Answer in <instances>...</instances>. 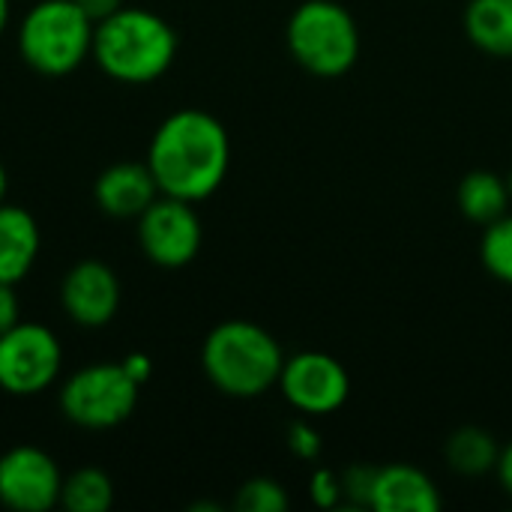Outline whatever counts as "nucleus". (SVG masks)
Wrapping results in <instances>:
<instances>
[{"mask_svg": "<svg viewBox=\"0 0 512 512\" xmlns=\"http://www.w3.org/2000/svg\"><path fill=\"white\" fill-rule=\"evenodd\" d=\"M144 162L162 195L198 204L225 183L231 138L213 114L180 108L156 126Z\"/></svg>", "mask_w": 512, "mask_h": 512, "instance_id": "f257e3e1", "label": "nucleus"}, {"mask_svg": "<svg viewBox=\"0 0 512 512\" xmlns=\"http://www.w3.org/2000/svg\"><path fill=\"white\" fill-rule=\"evenodd\" d=\"M174 27L141 6H120L93 30V60L117 84H153L177 60Z\"/></svg>", "mask_w": 512, "mask_h": 512, "instance_id": "f03ea898", "label": "nucleus"}, {"mask_svg": "<svg viewBox=\"0 0 512 512\" xmlns=\"http://www.w3.org/2000/svg\"><path fill=\"white\" fill-rule=\"evenodd\" d=\"M285 354L273 333L255 321H222L201 345L207 381L231 399H258L279 384Z\"/></svg>", "mask_w": 512, "mask_h": 512, "instance_id": "7ed1b4c3", "label": "nucleus"}, {"mask_svg": "<svg viewBox=\"0 0 512 512\" xmlns=\"http://www.w3.org/2000/svg\"><path fill=\"white\" fill-rule=\"evenodd\" d=\"M93 30L75 0H36L18 27L21 60L48 78L72 75L93 54Z\"/></svg>", "mask_w": 512, "mask_h": 512, "instance_id": "20e7f679", "label": "nucleus"}, {"mask_svg": "<svg viewBox=\"0 0 512 512\" xmlns=\"http://www.w3.org/2000/svg\"><path fill=\"white\" fill-rule=\"evenodd\" d=\"M285 42L291 57L318 78H339L360 57L357 21L336 0L300 3L288 18Z\"/></svg>", "mask_w": 512, "mask_h": 512, "instance_id": "39448f33", "label": "nucleus"}, {"mask_svg": "<svg viewBox=\"0 0 512 512\" xmlns=\"http://www.w3.org/2000/svg\"><path fill=\"white\" fill-rule=\"evenodd\" d=\"M141 399V384H135L123 363H90L72 372L60 393V414L87 432H108L123 426Z\"/></svg>", "mask_w": 512, "mask_h": 512, "instance_id": "423d86ee", "label": "nucleus"}, {"mask_svg": "<svg viewBox=\"0 0 512 512\" xmlns=\"http://www.w3.org/2000/svg\"><path fill=\"white\" fill-rule=\"evenodd\" d=\"M63 369V345L57 333L36 321H18L0 333V390L30 399L54 387Z\"/></svg>", "mask_w": 512, "mask_h": 512, "instance_id": "0eeeda50", "label": "nucleus"}, {"mask_svg": "<svg viewBox=\"0 0 512 512\" xmlns=\"http://www.w3.org/2000/svg\"><path fill=\"white\" fill-rule=\"evenodd\" d=\"M135 222H138V246L150 264L177 270L198 258L204 231L192 201L159 195Z\"/></svg>", "mask_w": 512, "mask_h": 512, "instance_id": "6e6552de", "label": "nucleus"}, {"mask_svg": "<svg viewBox=\"0 0 512 512\" xmlns=\"http://www.w3.org/2000/svg\"><path fill=\"white\" fill-rule=\"evenodd\" d=\"M279 390L288 399L291 408L309 417L333 414L339 411L351 396V378L348 369L321 351H303L291 360H285L279 375Z\"/></svg>", "mask_w": 512, "mask_h": 512, "instance_id": "1a4fd4ad", "label": "nucleus"}, {"mask_svg": "<svg viewBox=\"0 0 512 512\" xmlns=\"http://www.w3.org/2000/svg\"><path fill=\"white\" fill-rule=\"evenodd\" d=\"M63 474L57 462L30 444L0 456V507L12 512H48L60 507Z\"/></svg>", "mask_w": 512, "mask_h": 512, "instance_id": "9d476101", "label": "nucleus"}, {"mask_svg": "<svg viewBox=\"0 0 512 512\" xmlns=\"http://www.w3.org/2000/svg\"><path fill=\"white\" fill-rule=\"evenodd\" d=\"M123 288L111 264L84 258L72 264L60 282V306L66 318L81 330H102L120 312Z\"/></svg>", "mask_w": 512, "mask_h": 512, "instance_id": "9b49d317", "label": "nucleus"}, {"mask_svg": "<svg viewBox=\"0 0 512 512\" xmlns=\"http://www.w3.org/2000/svg\"><path fill=\"white\" fill-rule=\"evenodd\" d=\"M159 195L147 162L108 165L93 183V201L111 219H138Z\"/></svg>", "mask_w": 512, "mask_h": 512, "instance_id": "f8f14e48", "label": "nucleus"}, {"mask_svg": "<svg viewBox=\"0 0 512 512\" xmlns=\"http://www.w3.org/2000/svg\"><path fill=\"white\" fill-rule=\"evenodd\" d=\"M42 234L33 219L18 204H0V282L3 285H18L27 279L39 258Z\"/></svg>", "mask_w": 512, "mask_h": 512, "instance_id": "ddd939ff", "label": "nucleus"}, {"mask_svg": "<svg viewBox=\"0 0 512 512\" xmlns=\"http://www.w3.org/2000/svg\"><path fill=\"white\" fill-rule=\"evenodd\" d=\"M372 510L378 512H435L441 510V495L429 474L414 465L378 468Z\"/></svg>", "mask_w": 512, "mask_h": 512, "instance_id": "4468645a", "label": "nucleus"}, {"mask_svg": "<svg viewBox=\"0 0 512 512\" xmlns=\"http://www.w3.org/2000/svg\"><path fill=\"white\" fill-rule=\"evenodd\" d=\"M456 204L462 210L465 219L477 222V225H492L498 222L501 216L510 213V189H507V177L495 174V171H486V168H477V171H468L462 180H459V189H456Z\"/></svg>", "mask_w": 512, "mask_h": 512, "instance_id": "2eb2a0df", "label": "nucleus"}, {"mask_svg": "<svg viewBox=\"0 0 512 512\" xmlns=\"http://www.w3.org/2000/svg\"><path fill=\"white\" fill-rule=\"evenodd\" d=\"M468 39L489 57H512V0H471L465 9Z\"/></svg>", "mask_w": 512, "mask_h": 512, "instance_id": "dca6fc26", "label": "nucleus"}, {"mask_svg": "<svg viewBox=\"0 0 512 512\" xmlns=\"http://www.w3.org/2000/svg\"><path fill=\"white\" fill-rule=\"evenodd\" d=\"M444 459H447L450 471L459 477H483L498 468L501 447L492 432H486L480 426H462L447 438Z\"/></svg>", "mask_w": 512, "mask_h": 512, "instance_id": "f3484780", "label": "nucleus"}, {"mask_svg": "<svg viewBox=\"0 0 512 512\" xmlns=\"http://www.w3.org/2000/svg\"><path fill=\"white\" fill-rule=\"evenodd\" d=\"M114 504V483L99 468H78L63 477L60 507L69 512H108Z\"/></svg>", "mask_w": 512, "mask_h": 512, "instance_id": "a211bd4d", "label": "nucleus"}, {"mask_svg": "<svg viewBox=\"0 0 512 512\" xmlns=\"http://www.w3.org/2000/svg\"><path fill=\"white\" fill-rule=\"evenodd\" d=\"M483 267L504 285H512V213L486 225L480 243Z\"/></svg>", "mask_w": 512, "mask_h": 512, "instance_id": "6ab92c4d", "label": "nucleus"}, {"mask_svg": "<svg viewBox=\"0 0 512 512\" xmlns=\"http://www.w3.org/2000/svg\"><path fill=\"white\" fill-rule=\"evenodd\" d=\"M234 507L240 512H285L288 492L282 489V483L270 477H252L237 489Z\"/></svg>", "mask_w": 512, "mask_h": 512, "instance_id": "aec40b11", "label": "nucleus"}, {"mask_svg": "<svg viewBox=\"0 0 512 512\" xmlns=\"http://www.w3.org/2000/svg\"><path fill=\"white\" fill-rule=\"evenodd\" d=\"M342 480V498L351 507H372V495H375V480H378V468L366 465V462H354L351 468H345L339 474Z\"/></svg>", "mask_w": 512, "mask_h": 512, "instance_id": "412c9836", "label": "nucleus"}, {"mask_svg": "<svg viewBox=\"0 0 512 512\" xmlns=\"http://www.w3.org/2000/svg\"><path fill=\"white\" fill-rule=\"evenodd\" d=\"M288 450H291L297 459L312 462V459L321 456L324 441H321V435L315 432V426H309L306 420H294V423L288 426Z\"/></svg>", "mask_w": 512, "mask_h": 512, "instance_id": "4be33fe9", "label": "nucleus"}, {"mask_svg": "<svg viewBox=\"0 0 512 512\" xmlns=\"http://www.w3.org/2000/svg\"><path fill=\"white\" fill-rule=\"evenodd\" d=\"M309 495H312L315 507H321V510L339 507V504L345 501V498H342V480H339V474H333V471H327V468H318V471L312 474Z\"/></svg>", "mask_w": 512, "mask_h": 512, "instance_id": "5701e85b", "label": "nucleus"}, {"mask_svg": "<svg viewBox=\"0 0 512 512\" xmlns=\"http://www.w3.org/2000/svg\"><path fill=\"white\" fill-rule=\"evenodd\" d=\"M18 321H21V303H18L15 285L0 282V333L12 330Z\"/></svg>", "mask_w": 512, "mask_h": 512, "instance_id": "b1692460", "label": "nucleus"}, {"mask_svg": "<svg viewBox=\"0 0 512 512\" xmlns=\"http://www.w3.org/2000/svg\"><path fill=\"white\" fill-rule=\"evenodd\" d=\"M123 363V369H126V375L135 381V384H147L150 381V375H153V363H150V357L147 354H129L126 360H120Z\"/></svg>", "mask_w": 512, "mask_h": 512, "instance_id": "393cba45", "label": "nucleus"}, {"mask_svg": "<svg viewBox=\"0 0 512 512\" xmlns=\"http://www.w3.org/2000/svg\"><path fill=\"white\" fill-rule=\"evenodd\" d=\"M75 3L87 12V18H90L93 24H99L102 18L114 15V12L123 6V0H75Z\"/></svg>", "mask_w": 512, "mask_h": 512, "instance_id": "a878e982", "label": "nucleus"}, {"mask_svg": "<svg viewBox=\"0 0 512 512\" xmlns=\"http://www.w3.org/2000/svg\"><path fill=\"white\" fill-rule=\"evenodd\" d=\"M501 486L507 489V495H512V441L507 447H501V459H498V468H495Z\"/></svg>", "mask_w": 512, "mask_h": 512, "instance_id": "bb28decb", "label": "nucleus"}, {"mask_svg": "<svg viewBox=\"0 0 512 512\" xmlns=\"http://www.w3.org/2000/svg\"><path fill=\"white\" fill-rule=\"evenodd\" d=\"M9 3H12V0H0V36H3V30H6V24H9Z\"/></svg>", "mask_w": 512, "mask_h": 512, "instance_id": "cd10ccee", "label": "nucleus"}, {"mask_svg": "<svg viewBox=\"0 0 512 512\" xmlns=\"http://www.w3.org/2000/svg\"><path fill=\"white\" fill-rule=\"evenodd\" d=\"M6 192H9V177H6V168L0 162V204L6 201Z\"/></svg>", "mask_w": 512, "mask_h": 512, "instance_id": "c85d7f7f", "label": "nucleus"}, {"mask_svg": "<svg viewBox=\"0 0 512 512\" xmlns=\"http://www.w3.org/2000/svg\"><path fill=\"white\" fill-rule=\"evenodd\" d=\"M507 189H510V198H512V168H510V174H507Z\"/></svg>", "mask_w": 512, "mask_h": 512, "instance_id": "c756f323", "label": "nucleus"}]
</instances>
